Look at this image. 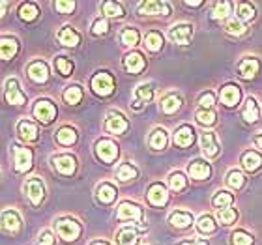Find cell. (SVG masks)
<instances>
[{
	"mask_svg": "<svg viewBox=\"0 0 262 245\" xmlns=\"http://www.w3.org/2000/svg\"><path fill=\"white\" fill-rule=\"evenodd\" d=\"M92 90L98 96H109V94H113V90H115V79L107 73V71H99V73H96V75L92 77Z\"/></svg>",
	"mask_w": 262,
	"mask_h": 245,
	"instance_id": "6da1fadb",
	"label": "cell"
},
{
	"mask_svg": "<svg viewBox=\"0 0 262 245\" xmlns=\"http://www.w3.org/2000/svg\"><path fill=\"white\" fill-rule=\"evenodd\" d=\"M55 227H56L58 236L66 241L77 240L79 234H81V225L77 223L75 219H60V221H56Z\"/></svg>",
	"mask_w": 262,
	"mask_h": 245,
	"instance_id": "7a4b0ae2",
	"label": "cell"
},
{
	"mask_svg": "<svg viewBox=\"0 0 262 245\" xmlns=\"http://www.w3.org/2000/svg\"><path fill=\"white\" fill-rule=\"evenodd\" d=\"M96 155H98L103 163H113L118 155V146L111 139H101V141L96 142Z\"/></svg>",
	"mask_w": 262,
	"mask_h": 245,
	"instance_id": "3957f363",
	"label": "cell"
},
{
	"mask_svg": "<svg viewBox=\"0 0 262 245\" xmlns=\"http://www.w3.org/2000/svg\"><path fill=\"white\" fill-rule=\"evenodd\" d=\"M32 113L39 122L49 124V122L56 116V107L53 105V101H49V99H39L38 103L34 105Z\"/></svg>",
	"mask_w": 262,
	"mask_h": 245,
	"instance_id": "277c9868",
	"label": "cell"
},
{
	"mask_svg": "<svg viewBox=\"0 0 262 245\" xmlns=\"http://www.w3.org/2000/svg\"><path fill=\"white\" fill-rule=\"evenodd\" d=\"M25 193H27V196L30 198V202L38 206L39 202L43 201V196H45L43 182L39 180V178H28L27 184H25Z\"/></svg>",
	"mask_w": 262,
	"mask_h": 245,
	"instance_id": "5b68a950",
	"label": "cell"
},
{
	"mask_svg": "<svg viewBox=\"0 0 262 245\" xmlns=\"http://www.w3.org/2000/svg\"><path fill=\"white\" fill-rule=\"evenodd\" d=\"M6 101L11 105L27 103V96L21 92L19 81H17V79H10V81L6 82Z\"/></svg>",
	"mask_w": 262,
	"mask_h": 245,
	"instance_id": "8992f818",
	"label": "cell"
},
{
	"mask_svg": "<svg viewBox=\"0 0 262 245\" xmlns=\"http://www.w3.org/2000/svg\"><path fill=\"white\" fill-rule=\"evenodd\" d=\"M13 153H15V170L17 172H27L32 167V150L28 148L15 146L13 148Z\"/></svg>",
	"mask_w": 262,
	"mask_h": 245,
	"instance_id": "52a82bcc",
	"label": "cell"
},
{
	"mask_svg": "<svg viewBox=\"0 0 262 245\" xmlns=\"http://www.w3.org/2000/svg\"><path fill=\"white\" fill-rule=\"evenodd\" d=\"M127 125L129 124H127V120L120 113H109V115H107L105 127H107V131L113 133V135H122V133L127 129Z\"/></svg>",
	"mask_w": 262,
	"mask_h": 245,
	"instance_id": "ba28073f",
	"label": "cell"
},
{
	"mask_svg": "<svg viewBox=\"0 0 262 245\" xmlns=\"http://www.w3.org/2000/svg\"><path fill=\"white\" fill-rule=\"evenodd\" d=\"M53 165H55V169L60 172V174L70 176L75 172V167H77V159L70 153H62V155H55L53 158Z\"/></svg>",
	"mask_w": 262,
	"mask_h": 245,
	"instance_id": "9c48e42d",
	"label": "cell"
},
{
	"mask_svg": "<svg viewBox=\"0 0 262 245\" xmlns=\"http://www.w3.org/2000/svg\"><path fill=\"white\" fill-rule=\"evenodd\" d=\"M169 36L174 43L187 45L189 43V39H191V36H193V27L191 25H186V23H182V25H174V27L170 28Z\"/></svg>",
	"mask_w": 262,
	"mask_h": 245,
	"instance_id": "30bf717a",
	"label": "cell"
},
{
	"mask_svg": "<svg viewBox=\"0 0 262 245\" xmlns=\"http://www.w3.org/2000/svg\"><path fill=\"white\" fill-rule=\"evenodd\" d=\"M201 148L206 158H217L219 153V142L215 139V133H202L201 135Z\"/></svg>",
	"mask_w": 262,
	"mask_h": 245,
	"instance_id": "8fae6325",
	"label": "cell"
},
{
	"mask_svg": "<svg viewBox=\"0 0 262 245\" xmlns=\"http://www.w3.org/2000/svg\"><path fill=\"white\" fill-rule=\"evenodd\" d=\"M148 201L154 206H165L167 201H169V193L165 189V185L161 184H154L150 189H148Z\"/></svg>",
	"mask_w": 262,
	"mask_h": 245,
	"instance_id": "7c38bea8",
	"label": "cell"
},
{
	"mask_svg": "<svg viewBox=\"0 0 262 245\" xmlns=\"http://www.w3.org/2000/svg\"><path fill=\"white\" fill-rule=\"evenodd\" d=\"M142 217V212H141V206L135 204V202H122L120 206H118V219H137V221H141Z\"/></svg>",
	"mask_w": 262,
	"mask_h": 245,
	"instance_id": "4fadbf2b",
	"label": "cell"
},
{
	"mask_svg": "<svg viewBox=\"0 0 262 245\" xmlns=\"http://www.w3.org/2000/svg\"><path fill=\"white\" fill-rule=\"evenodd\" d=\"M28 77H30L34 82H45L49 79V68L41 60L32 62V64L28 65Z\"/></svg>",
	"mask_w": 262,
	"mask_h": 245,
	"instance_id": "5bb4252c",
	"label": "cell"
},
{
	"mask_svg": "<svg viewBox=\"0 0 262 245\" xmlns=\"http://www.w3.org/2000/svg\"><path fill=\"white\" fill-rule=\"evenodd\" d=\"M2 227H4L6 232H11V234L19 232V229H21V217H19V213L15 210H6L2 213Z\"/></svg>",
	"mask_w": 262,
	"mask_h": 245,
	"instance_id": "9a60e30c",
	"label": "cell"
},
{
	"mask_svg": "<svg viewBox=\"0 0 262 245\" xmlns=\"http://www.w3.org/2000/svg\"><path fill=\"white\" fill-rule=\"evenodd\" d=\"M195 141V131L191 125H182L180 129L174 133V144L178 148H187Z\"/></svg>",
	"mask_w": 262,
	"mask_h": 245,
	"instance_id": "2e32d148",
	"label": "cell"
},
{
	"mask_svg": "<svg viewBox=\"0 0 262 245\" xmlns=\"http://www.w3.org/2000/svg\"><path fill=\"white\" fill-rule=\"evenodd\" d=\"M163 11V15H169L170 10H169V4L167 2H142L141 8H139V13L141 15H156V13H161Z\"/></svg>",
	"mask_w": 262,
	"mask_h": 245,
	"instance_id": "e0dca14e",
	"label": "cell"
},
{
	"mask_svg": "<svg viewBox=\"0 0 262 245\" xmlns=\"http://www.w3.org/2000/svg\"><path fill=\"white\" fill-rule=\"evenodd\" d=\"M240 98H242L240 86H236V84H227L221 90V101L227 107H234L236 103H240Z\"/></svg>",
	"mask_w": 262,
	"mask_h": 245,
	"instance_id": "ac0fdd59",
	"label": "cell"
},
{
	"mask_svg": "<svg viewBox=\"0 0 262 245\" xmlns=\"http://www.w3.org/2000/svg\"><path fill=\"white\" fill-rule=\"evenodd\" d=\"M258 70H260V62L257 58H244L238 64V71L244 79H253L258 73Z\"/></svg>",
	"mask_w": 262,
	"mask_h": 245,
	"instance_id": "d6986e66",
	"label": "cell"
},
{
	"mask_svg": "<svg viewBox=\"0 0 262 245\" xmlns=\"http://www.w3.org/2000/svg\"><path fill=\"white\" fill-rule=\"evenodd\" d=\"M19 51V43H17L15 38H10V36H4L2 41H0V55H2V60H10L17 55Z\"/></svg>",
	"mask_w": 262,
	"mask_h": 245,
	"instance_id": "ffe728a7",
	"label": "cell"
},
{
	"mask_svg": "<svg viewBox=\"0 0 262 245\" xmlns=\"http://www.w3.org/2000/svg\"><path fill=\"white\" fill-rule=\"evenodd\" d=\"M144 65H146V62H144L142 55H139V53H129V55L124 58V68H126L129 73H141V71L144 70Z\"/></svg>",
	"mask_w": 262,
	"mask_h": 245,
	"instance_id": "44dd1931",
	"label": "cell"
},
{
	"mask_svg": "<svg viewBox=\"0 0 262 245\" xmlns=\"http://www.w3.org/2000/svg\"><path fill=\"white\" fill-rule=\"evenodd\" d=\"M187 170H189V176L195 178V180H208V178H210V172H212L210 165L204 163V161H193Z\"/></svg>",
	"mask_w": 262,
	"mask_h": 245,
	"instance_id": "7402d4cb",
	"label": "cell"
},
{
	"mask_svg": "<svg viewBox=\"0 0 262 245\" xmlns=\"http://www.w3.org/2000/svg\"><path fill=\"white\" fill-rule=\"evenodd\" d=\"M17 131H19V135H21L23 141H36L38 139V127L36 124H32L30 120H21L17 124Z\"/></svg>",
	"mask_w": 262,
	"mask_h": 245,
	"instance_id": "603a6c76",
	"label": "cell"
},
{
	"mask_svg": "<svg viewBox=\"0 0 262 245\" xmlns=\"http://www.w3.org/2000/svg\"><path fill=\"white\" fill-rule=\"evenodd\" d=\"M169 223L172 225V227H176V229H186V227H189V225L193 223V215L189 212H172L169 217Z\"/></svg>",
	"mask_w": 262,
	"mask_h": 245,
	"instance_id": "cb8c5ba5",
	"label": "cell"
},
{
	"mask_svg": "<svg viewBox=\"0 0 262 245\" xmlns=\"http://www.w3.org/2000/svg\"><path fill=\"white\" fill-rule=\"evenodd\" d=\"M242 165H244V169H246L247 172H255V170L260 169L262 155L257 152H246L244 158H242Z\"/></svg>",
	"mask_w": 262,
	"mask_h": 245,
	"instance_id": "d4e9b609",
	"label": "cell"
},
{
	"mask_svg": "<svg viewBox=\"0 0 262 245\" xmlns=\"http://www.w3.org/2000/svg\"><path fill=\"white\" fill-rule=\"evenodd\" d=\"M79 34L73 30L71 27H64L58 32V41H60L62 45H66V47H77L79 45Z\"/></svg>",
	"mask_w": 262,
	"mask_h": 245,
	"instance_id": "484cf974",
	"label": "cell"
},
{
	"mask_svg": "<svg viewBox=\"0 0 262 245\" xmlns=\"http://www.w3.org/2000/svg\"><path fill=\"white\" fill-rule=\"evenodd\" d=\"M137 240V230L131 227H122L116 234V245H135Z\"/></svg>",
	"mask_w": 262,
	"mask_h": 245,
	"instance_id": "4316f807",
	"label": "cell"
},
{
	"mask_svg": "<svg viewBox=\"0 0 262 245\" xmlns=\"http://www.w3.org/2000/svg\"><path fill=\"white\" fill-rule=\"evenodd\" d=\"M96 196H98L99 202H103V204H111V202H113L116 198L115 185H111V184H101V185H98V189H96Z\"/></svg>",
	"mask_w": 262,
	"mask_h": 245,
	"instance_id": "83f0119b",
	"label": "cell"
},
{
	"mask_svg": "<svg viewBox=\"0 0 262 245\" xmlns=\"http://www.w3.org/2000/svg\"><path fill=\"white\" fill-rule=\"evenodd\" d=\"M182 107V99L180 96H176V94H169V96H165L161 99V110L167 113V115H172L176 110Z\"/></svg>",
	"mask_w": 262,
	"mask_h": 245,
	"instance_id": "f1b7e54d",
	"label": "cell"
},
{
	"mask_svg": "<svg viewBox=\"0 0 262 245\" xmlns=\"http://www.w3.org/2000/svg\"><path fill=\"white\" fill-rule=\"evenodd\" d=\"M144 45H146L148 51H152V53H158L161 47H163V36L159 32H148L146 38H144Z\"/></svg>",
	"mask_w": 262,
	"mask_h": 245,
	"instance_id": "f546056e",
	"label": "cell"
},
{
	"mask_svg": "<svg viewBox=\"0 0 262 245\" xmlns=\"http://www.w3.org/2000/svg\"><path fill=\"white\" fill-rule=\"evenodd\" d=\"M242 116H244V120L246 122H257L258 120V107H257L255 98H249L246 101V107H244V110H242Z\"/></svg>",
	"mask_w": 262,
	"mask_h": 245,
	"instance_id": "4dcf8cb0",
	"label": "cell"
},
{
	"mask_svg": "<svg viewBox=\"0 0 262 245\" xmlns=\"http://www.w3.org/2000/svg\"><path fill=\"white\" fill-rule=\"evenodd\" d=\"M56 141L64 144V146H71L77 141V131L73 127H60L56 133Z\"/></svg>",
	"mask_w": 262,
	"mask_h": 245,
	"instance_id": "1f68e13d",
	"label": "cell"
},
{
	"mask_svg": "<svg viewBox=\"0 0 262 245\" xmlns=\"http://www.w3.org/2000/svg\"><path fill=\"white\" fill-rule=\"evenodd\" d=\"M225 32L232 34V36H242V34L246 32V27H244V23L240 19H236V17H229L223 25Z\"/></svg>",
	"mask_w": 262,
	"mask_h": 245,
	"instance_id": "d6a6232c",
	"label": "cell"
},
{
	"mask_svg": "<svg viewBox=\"0 0 262 245\" xmlns=\"http://www.w3.org/2000/svg\"><path fill=\"white\" fill-rule=\"evenodd\" d=\"M62 96H64V101H66V103L77 105L82 99V90H81V86H77V84H71V86L66 88Z\"/></svg>",
	"mask_w": 262,
	"mask_h": 245,
	"instance_id": "836d02e7",
	"label": "cell"
},
{
	"mask_svg": "<svg viewBox=\"0 0 262 245\" xmlns=\"http://www.w3.org/2000/svg\"><path fill=\"white\" fill-rule=\"evenodd\" d=\"M213 206L219 208V210H225V208H229L232 202H234V196L230 195L229 191H217L215 196L212 198Z\"/></svg>",
	"mask_w": 262,
	"mask_h": 245,
	"instance_id": "e575fe53",
	"label": "cell"
},
{
	"mask_svg": "<svg viewBox=\"0 0 262 245\" xmlns=\"http://www.w3.org/2000/svg\"><path fill=\"white\" fill-rule=\"evenodd\" d=\"M167 131L165 129H156L150 135V146L154 148V150H163L165 146H167Z\"/></svg>",
	"mask_w": 262,
	"mask_h": 245,
	"instance_id": "d590c367",
	"label": "cell"
},
{
	"mask_svg": "<svg viewBox=\"0 0 262 245\" xmlns=\"http://www.w3.org/2000/svg\"><path fill=\"white\" fill-rule=\"evenodd\" d=\"M232 10V2H217V4H213V10H212V17L213 19H229V13Z\"/></svg>",
	"mask_w": 262,
	"mask_h": 245,
	"instance_id": "8d00e7d4",
	"label": "cell"
},
{
	"mask_svg": "<svg viewBox=\"0 0 262 245\" xmlns=\"http://www.w3.org/2000/svg\"><path fill=\"white\" fill-rule=\"evenodd\" d=\"M196 230H199L201 234H212V232H215V223H213V219L210 217V215H202V217H199V221H196Z\"/></svg>",
	"mask_w": 262,
	"mask_h": 245,
	"instance_id": "74e56055",
	"label": "cell"
},
{
	"mask_svg": "<svg viewBox=\"0 0 262 245\" xmlns=\"http://www.w3.org/2000/svg\"><path fill=\"white\" fill-rule=\"evenodd\" d=\"M238 19L240 21H253L255 19V6L249 2L238 4Z\"/></svg>",
	"mask_w": 262,
	"mask_h": 245,
	"instance_id": "f35d334b",
	"label": "cell"
},
{
	"mask_svg": "<svg viewBox=\"0 0 262 245\" xmlns=\"http://www.w3.org/2000/svg\"><path fill=\"white\" fill-rule=\"evenodd\" d=\"M116 176H118V180L122 182H127V180H133L137 178V169L135 167H131L129 163H122L116 170Z\"/></svg>",
	"mask_w": 262,
	"mask_h": 245,
	"instance_id": "ab89813d",
	"label": "cell"
},
{
	"mask_svg": "<svg viewBox=\"0 0 262 245\" xmlns=\"http://www.w3.org/2000/svg\"><path fill=\"white\" fill-rule=\"evenodd\" d=\"M195 118H196V122H199L201 125H213V124H215V113H213L212 109L196 110Z\"/></svg>",
	"mask_w": 262,
	"mask_h": 245,
	"instance_id": "60d3db41",
	"label": "cell"
},
{
	"mask_svg": "<svg viewBox=\"0 0 262 245\" xmlns=\"http://www.w3.org/2000/svg\"><path fill=\"white\" fill-rule=\"evenodd\" d=\"M215 217H217L219 223L230 225V223H234V221H236L238 213H236V210H232V208H225V210H217Z\"/></svg>",
	"mask_w": 262,
	"mask_h": 245,
	"instance_id": "b9f144b4",
	"label": "cell"
},
{
	"mask_svg": "<svg viewBox=\"0 0 262 245\" xmlns=\"http://www.w3.org/2000/svg\"><path fill=\"white\" fill-rule=\"evenodd\" d=\"M122 43L127 45V47H135L139 43V32H137V28H126L120 36Z\"/></svg>",
	"mask_w": 262,
	"mask_h": 245,
	"instance_id": "7bdbcfd3",
	"label": "cell"
},
{
	"mask_svg": "<svg viewBox=\"0 0 262 245\" xmlns=\"http://www.w3.org/2000/svg\"><path fill=\"white\" fill-rule=\"evenodd\" d=\"M169 187L172 191H182L184 187H186V176L182 174V172H172V174L169 176Z\"/></svg>",
	"mask_w": 262,
	"mask_h": 245,
	"instance_id": "ee69618b",
	"label": "cell"
},
{
	"mask_svg": "<svg viewBox=\"0 0 262 245\" xmlns=\"http://www.w3.org/2000/svg\"><path fill=\"white\" fill-rule=\"evenodd\" d=\"M103 13L107 17H122L124 10H122L120 4H116L113 0H107V2H103Z\"/></svg>",
	"mask_w": 262,
	"mask_h": 245,
	"instance_id": "f6af8a7d",
	"label": "cell"
},
{
	"mask_svg": "<svg viewBox=\"0 0 262 245\" xmlns=\"http://www.w3.org/2000/svg\"><path fill=\"white\" fill-rule=\"evenodd\" d=\"M227 184L232 189H240L242 185H244V174H242L240 170H230L229 174H227Z\"/></svg>",
	"mask_w": 262,
	"mask_h": 245,
	"instance_id": "bcb514c9",
	"label": "cell"
},
{
	"mask_svg": "<svg viewBox=\"0 0 262 245\" xmlns=\"http://www.w3.org/2000/svg\"><path fill=\"white\" fill-rule=\"evenodd\" d=\"M38 8L34 4H23L21 6V19L23 21H34L38 17Z\"/></svg>",
	"mask_w": 262,
	"mask_h": 245,
	"instance_id": "7dc6e473",
	"label": "cell"
},
{
	"mask_svg": "<svg viewBox=\"0 0 262 245\" xmlns=\"http://www.w3.org/2000/svg\"><path fill=\"white\" fill-rule=\"evenodd\" d=\"M253 243V236L244 232V230H236L232 234V245H251Z\"/></svg>",
	"mask_w": 262,
	"mask_h": 245,
	"instance_id": "c3c4849f",
	"label": "cell"
},
{
	"mask_svg": "<svg viewBox=\"0 0 262 245\" xmlns=\"http://www.w3.org/2000/svg\"><path fill=\"white\" fill-rule=\"evenodd\" d=\"M135 96H137V99H141V101H150L152 99V96H154V92H152V86L150 84H141V86H137V90H135Z\"/></svg>",
	"mask_w": 262,
	"mask_h": 245,
	"instance_id": "681fc988",
	"label": "cell"
},
{
	"mask_svg": "<svg viewBox=\"0 0 262 245\" xmlns=\"http://www.w3.org/2000/svg\"><path fill=\"white\" fill-rule=\"evenodd\" d=\"M56 68L60 71V75H64V77L71 75V71H73V64H71L66 56H58V58H56Z\"/></svg>",
	"mask_w": 262,
	"mask_h": 245,
	"instance_id": "f907efd6",
	"label": "cell"
},
{
	"mask_svg": "<svg viewBox=\"0 0 262 245\" xmlns=\"http://www.w3.org/2000/svg\"><path fill=\"white\" fill-rule=\"evenodd\" d=\"M109 30V23H107V19H96L94 21V27H92V32L94 34H105Z\"/></svg>",
	"mask_w": 262,
	"mask_h": 245,
	"instance_id": "816d5d0a",
	"label": "cell"
},
{
	"mask_svg": "<svg viewBox=\"0 0 262 245\" xmlns=\"http://www.w3.org/2000/svg\"><path fill=\"white\" fill-rule=\"evenodd\" d=\"M199 103H201L202 109H212L213 103H215V98H213L212 92H206V94H202V96H201Z\"/></svg>",
	"mask_w": 262,
	"mask_h": 245,
	"instance_id": "f5cc1de1",
	"label": "cell"
},
{
	"mask_svg": "<svg viewBox=\"0 0 262 245\" xmlns=\"http://www.w3.org/2000/svg\"><path fill=\"white\" fill-rule=\"evenodd\" d=\"M55 10H58L60 13H71L75 10V2H55Z\"/></svg>",
	"mask_w": 262,
	"mask_h": 245,
	"instance_id": "db71d44e",
	"label": "cell"
},
{
	"mask_svg": "<svg viewBox=\"0 0 262 245\" xmlns=\"http://www.w3.org/2000/svg\"><path fill=\"white\" fill-rule=\"evenodd\" d=\"M38 245H55V238H53V234H51L49 230H45L43 234L39 236Z\"/></svg>",
	"mask_w": 262,
	"mask_h": 245,
	"instance_id": "11a10c76",
	"label": "cell"
},
{
	"mask_svg": "<svg viewBox=\"0 0 262 245\" xmlns=\"http://www.w3.org/2000/svg\"><path fill=\"white\" fill-rule=\"evenodd\" d=\"M178 245H208L206 240H186V241H180Z\"/></svg>",
	"mask_w": 262,
	"mask_h": 245,
	"instance_id": "9f6ffc18",
	"label": "cell"
},
{
	"mask_svg": "<svg viewBox=\"0 0 262 245\" xmlns=\"http://www.w3.org/2000/svg\"><path fill=\"white\" fill-rule=\"evenodd\" d=\"M201 4H202L201 0H193V2H191V0H187V2H186V6H193V8H195V6H201Z\"/></svg>",
	"mask_w": 262,
	"mask_h": 245,
	"instance_id": "6f0895ef",
	"label": "cell"
},
{
	"mask_svg": "<svg viewBox=\"0 0 262 245\" xmlns=\"http://www.w3.org/2000/svg\"><path fill=\"white\" fill-rule=\"evenodd\" d=\"M255 142H257V146L262 148V135H258L257 139H255Z\"/></svg>",
	"mask_w": 262,
	"mask_h": 245,
	"instance_id": "680465c9",
	"label": "cell"
},
{
	"mask_svg": "<svg viewBox=\"0 0 262 245\" xmlns=\"http://www.w3.org/2000/svg\"><path fill=\"white\" fill-rule=\"evenodd\" d=\"M92 245H109V243H107V241H94Z\"/></svg>",
	"mask_w": 262,
	"mask_h": 245,
	"instance_id": "91938a15",
	"label": "cell"
}]
</instances>
